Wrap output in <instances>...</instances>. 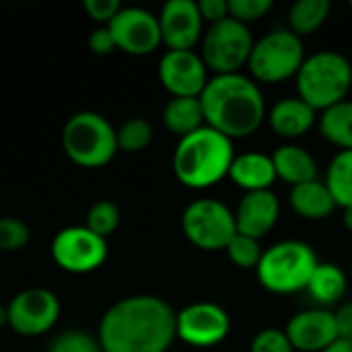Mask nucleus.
Listing matches in <instances>:
<instances>
[{"instance_id":"nucleus-32","label":"nucleus","mask_w":352,"mask_h":352,"mask_svg":"<svg viewBox=\"0 0 352 352\" xmlns=\"http://www.w3.org/2000/svg\"><path fill=\"white\" fill-rule=\"evenodd\" d=\"M272 10V0H229V16L250 25Z\"/></svg>"},{"instance_id":"nucleus-34","label":"nucleus","mask_w":352,"mask_h":352,"mask_svg":"<svg viewBox=\"0 0 352 352\" xmlns=\"http://www.w3.org/2000/svg\"><path fill=\"white\" fill-rule=\"evenodd\" d=\"M85 10L87 14L97 21V23H103L105 27L111 23V19L122 10L120 2L118 0H85Z\"/></svg>"},{"instance_id":"nucleus-19","label":"nucleus","mask_w":352,"mask_h":352,"mask_svg":"<svg viewBox=\"0 0 352 352\" xmlns=\"http://www.w3.org/2000/svg\"><path fill=\"white\" fill-rule=\"evenodd\" d=\"M316 124V109L299 97H287L270 109L272 130L287 140L301 138Z\"/></svg>"},{"instance_id":"nucleus-6","label":"nucleus","mask_w":352,"mask_h":352,"mask_svg":"<svg viewBox=\"0 0 352 352\" xmlns=\"http://www.w3.org/2000/svg\"><path fill=\"white\" fill-rule=\"evenodd\" d=\"M62 146L78 167H105L118 153L116 128L97 111H78L64 124Z\"/></svg>"},{"instance_id":"nucleus-31","label":"nucleus","mask_w":352,"mask_h":352,"mask_svg":"<svg viewBox=\"0 0 352 352\" xmlns=\"http://www.w3.org/2000/svg\"><path fill=\"white\" fill-rule=\"evenodd\" d=\"M47 352H103L101 344L95 336L82 330H66L58 334L50 346Z\"/></svg>"},{"instance_id":"nucleus-28","label":"nucleus","mask_w":352,"mask_h":352,"mask_svg":"<svg viewBox=\"0 0 352 352\" xmlns=\"http://www.w3.org/2000/svg\"><path fill=\"white\" fill-rule=\"evenodd\" d=\"M120 219H122L120 208H118L113 202H109V200H99V202H95V204L89 208L85 227L91 229L93 233H97L99 237L107 239V237H109L111 233H116V229L120 227Z\"/></svg>"},{"instance_id":"nucleus-3","label":"nucleus","mask_w":352,"mask_h":352,"mask_svg":"<svg viewBox=\"0 0 352 352\" xmlns=\"http://www.w3.org/2000/svg\"><path fill=\"white\" fill-rule=\"evenodd\" d=\"M233 159V140L204 126L179 138L173 153V173L182 186L206 190L229 177Z\"/></svg>"},{"instance_id":"nucleus-2","label":"nucleus","mask_w":352,"mask_h":352,"mask_svg":"<svg viewBox=\"0 0 352 352\" xmlns=\"http://www.w3.org/2000/svg\"><path fill=\"white\" fill-rule=\"evenodd\" d=\"M202 109L206 126L229 140L252 136L266 118L260 87L243 74H214L204 87Z\"/></svg>"},{"instance_id":"nucleus-37","label":"nucleus","mask_w":352,"mask_h":352,"mask_svg":"<svg viewBox=\"0 0 352 352\" xmlns=\"http://www.w3.org/2000/svg\"><path fill=\"white\" fill-rule=\"evenodd\" d=\"M334 320H336L338 340H352V301L342 303L334 311Z\"/></svg>"},{"instance_id":"nucleus-9","label":"nucleus","mask_w":352,"mask_h":352,"mask_svg":"<svg viewBox=\"0 0 352 352\" xmlns=\"http://www.w3.org/2000/svg\"><path fill=\"white\" fill-rule=\"evenodd\" d=\"M182 231L190 243L204 252L227 250L237 235L235 212L212 198L196 200L182 214Z\"/></svg>"},{"instance_id":"nucleus-4","label":"nucleus","mask_w":352,"mask_h":352,"mask_svg":"<svg viewBox=\"0 0 352 352\" xmlns=\"http://www.w3.org/2000/svg\"><path fill=\"white\" fill-rule=\"evenodd\" d=\"M295 78L299 99L316 111H326L332 105L346 101L352 89V64L338 52H318L305 58Z\"/></svg>"},{"instance_id":"nucleus-30","label":"nucleus","mask_w":352,"mask_h":352,"mask_svg":"<svg viewBox=\"0 0 352 352\" xmlns=\"http://www.w3.org/2000/svg\"><path fill=\"white\" fill-rule=\"evenodd\" d=\"M29 241H31V231L21 219L14 217L0 219V252L4 254L21 252L29 245Z\"/></svg>"},{"instance_id":"nucleus-40","label":"nucleus","mask_w":352,"mask_h":352,"mask_svg":"<svg viewBox=\"0 0 352 352\" xmlns=\"http://www.w3.org/2000/svg\"><path fill=\"white\" fill-rule=\"evenodd\" d=\"M2 326H8V309L0 305V328Z\"/></svg>"},{"instance_id":"nucleus-26","label":"nucleus","mask_w":352,"mask_h":352,"mask_svg":"<svg viewBox=\"0 0 352 352\" xmlns=\"http://www.w3.org/2000/svg\"><path fill=\"white\" fill-rule=\"evenodd\" d=\"M326 186L334 196L336 206L352 208V151H340L328 167Z\"/></svg>"},{"instance_id":"nucleus-33","label":"nucleus","mask_w":352,"mask_h":352,"mask_svg":"<svg viewBox=\"0 0 352 352\" xmlns=\"http://www.w3.org/2000/svg\"><path fill=\"white\" fill-rule=\"evenodd\" d=\"M250 352H295V349L285 330L266 328L254 336Z\"/></svg>"},{"instance_id":"nucleus-18","label":"nucleus","mask_w":352,"mask_h":352,"mask_svg":"<svg viewBox=\"0 0 352 352\" xmlns=\"http://www.w3.org/2000/svg\"><path fill=\"white\" fill-rule=\"evenodd\" d=\"M229 177L235 186L250 192H266L278 179L270 155L264 153H243L233 159Z\"/></svg>"},{"instance_id":"nucleus-24","label":"nucleus","mask_w":352,"mask_h":352,"mask_svg":"<svg viewBox=\"0 0 352 352\" xmlns=\"http://www.w3.org/2000/svg\"><path fill=\"white\" fill-rule=\"evenodd\" d=\"M320 132L340 151H352V101H340L322 111Z\"/></svg>"},{"instance_id":"nucleus-8","label":"nucleus","mask_w":352,"mask_h":352,"mask_svg":"<svg viewBox=\"0 0 352 352\" xmlns=\"http://www.w3.org/2000/svg\"><path fill=\"white\" fill-rule=\"evenodd\" d=\"M254 43L250 27L229 16L208 27L200 56L214 74H237L241 66H248Z\"/></svg>"},{"instance_id":"nucleus-20","label":"nucleus","mask_w":352,"mask_h":352,"mask_svg":"<svg viewBox=\"0 0 352 352\" xmlns=\"http://www.w3.org/2000/svg\"><path fill=\"white\" fill-rule=\"evenodd\" d=\"M272 163L276 177L287 182L291 188L318 179V163L309 151L299 144H283L274 151Z\"/></svg>"},{"instance_id":"nucleus-12","label":"nucleus","mask_w":352,"mask_h":352,"mask_svg":"<svg viewBox=\"0 0 352 352\" xmlns=\"http://www.w3.org/2000/svg\"><path fill=\"white\" fill-rule=\"evenodd\" d=\"M229 330H231L229 314L217 303H208V301L192 303L182 311H177L175 316L177 338L198 349H206L223 342Z\"/></svg>"},{"instance_id":"nucleus-36","label":"nucleus","mask_w":352,"mask_h":352,"mask_svg":"<svg viewBox=\"0 0 352 352\" xmlns=\"http://www.w3.org/2000/svg\"><path fill=\"white\" fill-rule=\"evenodd\" d=\"M89 47H91V52L97 54V56H107V54H111V52L116 50V43H113V37H111L109 29H107V27L95 29V31L89 35Z\"/></svg>"},{"instance_id":"nucleus-5","label":"nucleus","mask_w":352,"mask_h":352,"mask_svg":"<svg viewBox=\"0 0 352 352\" xmlns=\"http://www.w3.org/2000/svg\"><path fill=\"white\" fill-rule=\"evenodd\" d=\"M318 264V256L309 243L287 239L274 243L262 254L256 274L266 291L276 295H291L307 289Z\"/></svg>"},{"instance_id":"nucleus-13","label":"nucleus","mask_w":352,"mask_h":352,"mask_svg":"<svg viewBox=\"0 0 352 352\" xmlns=\"http://www.w3.org/2000/svg\"><path fill=\"white\" fill-rule=\"evenodd\" d=\"M107 29L113 37L116 50H122L130 56L153 54L163 43L159 16L144 8H122L111 19Z\"/></svg>"},{"instance_id":"nucleus-23","label":"nucleus","mask_w":352,"mask_h":352,"mask_svg":"<svg viewBox=\"0 0 352 352\" xmlns=\"http://www.w3.org/2000/svg\"><path fill=\"white\" fill-rule=\"evenodd\" d=\"M346 289H349V283H346V274L342 272V268H338L336 264L320 262L305 291L320 305H336L346 295Z\"/></svg>"},{"instance_id":"nucleus-11","label":"nucleus","mask_w":352,"mask_h":352,"mask_svg":"<svg viewBox=\"0 0 352 352\" xmlns=\"http://www.w3.org/2000/svg\"><path fill=\"white\" fill-rule=\"evenodd\" d=\"M8 328L21 336H41L52 330L60 318V301L47 289H25L6 305Z\"/></svg>"},{"instance_id":"nucleus-41","label":"nucleus","mask_w":352,"mask_h":352,"mask_svg":"<svg viewBox=\"0 0 352 352\" xmlns=\"http://www.w3.org/2000/svg\"><path fill=\"white\" fill-rule=\"evenodd\" d=\"M351 6H352V2H351Z\"/></svg>"},{"instance_id":"nucleus-16","label":"nucleus","mask_w":352,"mask_h":352,"mask_svg":"<svg viewBox=\"0 0 352 352\" xmlns=\"http://www.w3.org/2000/svg\"><path fill=\"white\" fill-rule=\"evenodd\" d=\"M287 336L295 351L324 352L338 340L334 311L328 309H307L291 318L287 326Z\"/></svg>"},{"instance_id":"nucleus-38","label":"nucleus","mask_w":352,"mask_h":352,"mask_svg":"<svg viewBox=\"0 0 352 352\" xmlns=\"http://www.w3.org/2000/svg\"><path fill=\"white\" fill-rule=\"evenodd\" d=\"M324 352H352V340H336L330 349Z\"/></svg>"},{"instance_id":"nucleus-15","label":"nucleus","mask_w":352,"mask_h":352,"mask_svg":"<svg viewBox=\"0 0 352 352\" xmlns=\"http://www.w3.org/2000/svg\"><path fill=\"white\" fill-rule=\"evenodd\" d=\"M202 23L198 2L169 0L159 14L161 39L169 50H192L202 37Z\"/></svg>"},{"instance_id":"nucleus-39","label":"nucleus","mask_w":352,"mask_h":352,"mask_svg":"<svg viewBox=\"0 0 352 352\" xmlns=\"http://www.w3.org/2000/svg\"><path fill=\"white\" fill-rule=\"evenodd\" d=\"M342 223H344V227L352 231V208H344V212H342Z\"/></svg>"},{"instance_id":"nucleus-1","label":"nucleus","mask_w":352,"mask_h":352,"mask_svg":"<svg viewBox=\"0 0 352 352\" xmlns=\"http://www.w3.org/2000/svg\"><path fill=\"white\" fill-rule=\"evenodd\" d=\"M175 316L161 297H126L103 314L97 340L103 352H167L177 338Z\"/></svg>"},{"instance_id":"nucleus-10","label":"nucleus","mask_w":352,"mask_h":352,"mask_svg":"<svg viewBox=\"0 0 352 352\" xmlns=\"http://www.w3.org/2000/svg\"><path fill=\"white\" fill-rule=\"evenodd\" d=\"M52 258L66 272L87 274L103 266L107 258V239L85 225L64 227L52 241Z\"/></svg>"},{"instance_id":"nucleus-35","label":"nucleus","mask_w":352,"mask_h":352,"mask_svg":"<svg viewBox=\"0 0 352 352\" xmlns=\"http://www.w3.org/2000/svg\"><path fill=\"white\" fill-rule=\"evenodd\" d=\"M198 10L202 14V21H206L210 25L229 19V2H225V0H200Z\"/></svg>"},{"instance_id":"nucleus-29","label":"nucleus","mask_w":352,"mask_h":352,"mask_svg":"<svg viewBox=\"0 0 352 352\" xmlns=\"http://www.w3.org/2000/svg\"><path fill=\"white\" fill-rule=\"evenodd\" d=\"M262 248H260V241L258 239H252V237H248V235H241V233H237L233 239H231V243L227 245V256H229V260L235 264V266H239V268H245V270H250V268H258V264H260V260H262Z\"/></svg>"},{"instance_id":"nucleus-17","label":"nucleus","mask_w":352,"mask_h":352,"mask_svg":"<svg viewBox=\"0 0 352 352\" xmlns=\"http://www.w3.org/2000/svg\"><path fill=\"white\" fill-rule=\"evenodd\" d=\"M278 214H280V204L270 190L250 192L241 198L235 212L237 233L260 241L268 231H272V227L278 221Z\"/></svg>"},{"instance_id":"nucleus-22","label":"nucleus","mask_w":352,"mask_h":352,"mask_svg":"<svg viewBox=\"0 0 352 352\" xmlns=\"http://www.w3.org/2000/svg\"><path fill=\"white\" fill-rule=\"evenodd\" d=\"M163 124L179 138L206 126L200 97H173L163 109Z\"/></svg>"},{"instance_id":"nucleus-27","label":"nucleus","mask_w":352,"mask_h":352,"mask_svg":"<svg viewBox=\"0 0 352 352\" xmlns=\"http://www.w3.org/2000/svg\"><path fill=\"white\" fill-rule=\"evenodd\" d=\"M118 151L142 153L153 142V126L142 118H132L116 130Z\"/></svg>"},{"instance_id":"nucleus-25","label":"nucleus","mask_w":352,"mask_h":352,"mask_svg":"<svg viewBox=\"0 0 352 352\" xmlns=\"http://www.w3.org/2000/svg\"><path fill=\"white\" fill-rule=\"evenodd\" d=\"M330 10V0H297L289 10V29L303 39L328 21Z\"/></svg>"},{"instance_id":"nucleus-7","label":"nucleus","mask_w":352,"mask_h":352,"mask_svg":"<svg viewBox=\"0 0 352 352\" xmlns=\"http://www.w3.org/2000/svg\"><path fill=\"white\" fill-rule=\"evenodd\" d=\"M305 45L291 29H276L254 43L248 68L260 82H283L297 76L305 62Z\"/></svg>"},{"instance_id":"nucleus-14","label":"nucleus","mask_w":352,"mask_h":352,"mask_svg":"<svg viewBox=\"0 0 352 352\" xmlns=\"http://www.w3.org/2000/svg\"><path fill=\"white\" fill-rule=\"evenodd\" d=\"M159 80L171 97H200L208 85V68L194 50H167L159 62Z\"/></svg>"},{"instance_id":"nucleus-21","label":"nucleus","mask_w":352,"mask_h":352,"mask_svg":"<svg viewBox=\"0 0 352 352\" xmlns=\"http://www.w3.org/2000/svg\"><path fill=\"white\" fill-rule=\"evenodd\" d=\"M289 202H291V208L295 210V214H299L307 221L328 219L336 208L332 192L328 190L326 182H320V179L291 188Z\"/></svg>"}]
</instances>
